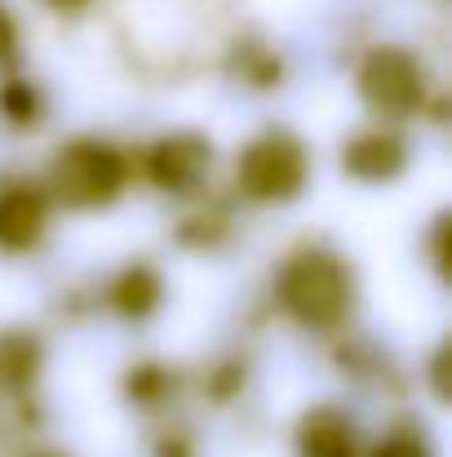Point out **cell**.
<instances>
[{
  "mask_svg": "<svg viewBox=\"0 0 452 457\" xmlns=\"http://www.w3.org/2000/svg\"><path fill=\"white\" fill-rule=\"evenodd\" d=\"M373 457H435V449H431V440H426L422 431L399 427V431L382 436V445L373 449Z\"/></svg>",
  "mask_w": 452,
  "mask_h": 457,
  "instance_id": "7c38bea8",
  "label": "cell"
},
{
  "mask_svg": "<svg viewBox=\"0 0 452 457\" xmlns=\"http://www.w3.org/2000/svg\"><path fill=\"white\" fill-rule=\"evenodd\" d=\"M280 303L298 324L315 328V333L337 328L355 306L350 267L328 249H306L280 271Z\"/></svg>",
  "mask_w": 452,
  "mask_h": 457,
  "instance_id": "6da1fadb",
  "label": "cell"
},
{
  "mask_svg": "<svg viewBox=\"0 0 452 457\" xmlns=\"http://www.w3.org/2000/svg\"><path fill=\"white\" fill-rule=\"evenodd\" d=\"M298 457H359L355 422L333 404L306 409L298 422Z\"/></svg>",
  "mask_w": 452,
  "mask_h": 457,
  "instance_id": "ba28073f",
  "label": "cell"
},
{
  "mask_svg": "<svg viewBox=\"0 0 452 457\" xmlns=\"http://www.w3.org/2000/svg\"><path fill=\"white\" fill-rule=\"evenodd\" d=\"M444 231H448V218L435 222V262H440V271H448V245H444Z\"/></svg>",
  "mask_w": 452,
  "mask_h": 457,
  "instance_id": "9a60e30c",
  "label": "cell"
},
{
  "mask_svg": "<svg viewBox=\"0 0 452 457\" xmlns=\"http://www.w3.org/2000/svg\"><path fill=\"white\" fill-rule=\"evenodd\" d=\"M209 164H213V147H209V138H204V134H191V129L160 138V143L151 147V160H147L151 182H155V187H164V191H173V195L195 191V187L204 182Z\"/></svg>",
  "mask_w": 452,
  "mask_h": 457,
  "instance_id": "5b68a950",
  "label": "cell"
},
{
  "mask_svg": "<svg viewBox=\"0 0 452 457\" xmlns=\"http://www.w3.org/2000/svg\"><path fill=\"white\" fill-rule=\"evenodd\" d=\"M49 4H53L58 13H80V9H85L89 0H49Z\"/></svg>",
  "mask_w": 452,
  "mask_h": 457,
  "instance_id": "2e32d148",
  "label": "cell"
},
{
  "mask_svg": "<svg viewBox=\"0 0 452 457\" xmlns=\"http://www.w3.org/2000/svg\"><path fill=\"white\" fill-rule=\"evenodd\" d=\"M129 164L125 155L98 138H76L49 164V191L67 209H103L125 191Z\"/></svg>",
  "mask_w": 452,
  "mask_h": 457,
  "instance_id": "7a4b0ae2",
  "label": "cell"
},
{
  "mask_svg": "<svg viewBox=\"0 0 452 457\" xmlns=\"http://www.w3.org/2000/svg\"><path fill=\"white\" fill-rule=\"evenodd\" d=\"M36 457H58V453H36Z\"/></svg>",
  "mask_w": 452,
  "mask_h": 457,
  "instance_id": "e0dca14e",
  "label": "cell"
},
{
  "mask_svg": "<svg viewBox=\"0 0 452 457\" xmlns=\"http://www.w3.org/2000/svg\"><path fill=\"white\" fill-rule=\"evenodd\" d=\"M0 112H4L13 125H36V112H40L36 89H31L27 80H9V85L0 89Z\"/></svg>",
  "mask_w": 452,
  "mask_h": 457,
  "instance_id": "8fae6325",
  "label": "cell"
},
{
  "mask_svg": "<svg viewBox=\"0 0 452 457\" xmlns=\"http://www.w3.org/2000/svg\"><path fill=\"white\" fill-rule=\"evenodd\" d=\"M129 391H134L138 404H155V400H164V391H168V373L147 364V369H138V373L129 378Z\"/></svg>",
  "mask_w": 452,
  "mask_h": 457,
  "instance_id": "4fadbf2b",
  "label": "cell"
},
{
  "mask_svg": "<svg viewBox=\"0 0 452 457\" xmlns=\"http://www.w3.org/2000/svg\"><path fill=\"white\" fill-rule=\"evenodd\" d=\"M40 373V337L27 328H4L0 333V386L22 391Z\"/></svg>",
  "mask_w": 452,
  "mask_h": 457,
  "instance_id": "9c48e42d",
  "label": "cell"
},
{
  "mask_svg": "<svg viewBox=\"0 0 452 457\" xmlns=\"http://www.w3.org/2000/svg\"><path fill=\"white\" fill-rule=\"evenodd\" d=\"M49 227V204L36 187H4L0 191V249L27 253L40 245Z\"/></svg>",
  "mask_w": 452,
  "mask_h": 457,
  "instance_id": "8992f818",
  "label": "cell"
},
{
  "mask_svg": "<svg viewBox=\"0 0 452 457\" xmlns=\"http://www.w3.org/2000/svg\"><path fill=\"white\" fill-rule=\"evenodd\" d=\"M18 58V27H13V18L0 9V67H9Z\"/></svg>",
  "mask_w": 452,
  "mask_h": 457,
  "instance_id": "5bb4252c",
  "label": "cell"
},
{
  "mask_svg": "<svg viewBox=\"0 0 452 457\" xmlns=\"http://www.w3.org/2000/svg\"><path fill=\"white\" fill-rule=\"evenodd\" d=\"M306 147H301L293 134L284 129H267L262 138H253L244 152H240V191L253 195V200H267V204H284L301 195L306 187Z\"/></svg>",
  "mask_w": 452,
  "mask_h": 457,
  "instance_id": "3957f363",
  "label": "cell"
},
{
  "mask_svg": "<svg viewBox=\"0 0 452 457\" xmlns=\"http://www.w3.org/2000/svg\"><path fill=\"white\" fill-rule=\"evenodd\" d=\"M160 294H164L160 276L151 271L147 262H134V267H125L120 280L111 285V306H116L125 320H147L151 311L160 306Z\"/></svg>",
  "mask_w": 452,
  "mask_h": 457,
  "instance_id": "30bf717a",
  "label": "cell"
},
{
  "mask_svg": "<svg viewBox=\"0 0 452 457\" xmlns=\"http://www.w3.org/2000/svg\"><path fill=\"white\" fill-rule=\"evenodd\" d=\"M359 98L377 116H413L426 98V67L395 45H382L359 67Z\"/></svg>",
  "mask_w": 452,
  "mask_h": 457,
  "instance_id": "277c9868",
  "label": "cell"
},
{
  "mask_svg": "<svg viewBox=\"0 0 452 457\" xmlns=\"http://www.w3.org/2000/svg\"><path fill=\"white\" fill-rule=\"evenodd\" d=\"M408 164L404 138H395L390 129H364L341 147V169L359 182H390L399 178Z\"/></svg>",
  "mask_w": 452,
  "mask_h": 457,
  "instance_id": "52a82bcc",
  "label": "cell"
}]
</instances>
